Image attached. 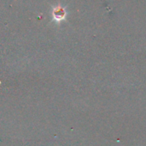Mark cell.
I'll return each instance as SVG.
<instances>
[{
  "instance_id": "1",
  "label": "cell",
  "mask_w": 146,
  "mask_h": 146,
  "mask_svg": "<svg viewBox=\"0 0 146 146\" xmlns=\"http://www.w3.org/2000/svg\"><path fill=\"white\" fill-rule=\"evenodd\" d=\"M52 17H53V19L59 23L63 20L65 19V17H66V11L65 9L61 6V5H58V6H56L53 11H52Z\"/></svg>"
}]
</instances>
